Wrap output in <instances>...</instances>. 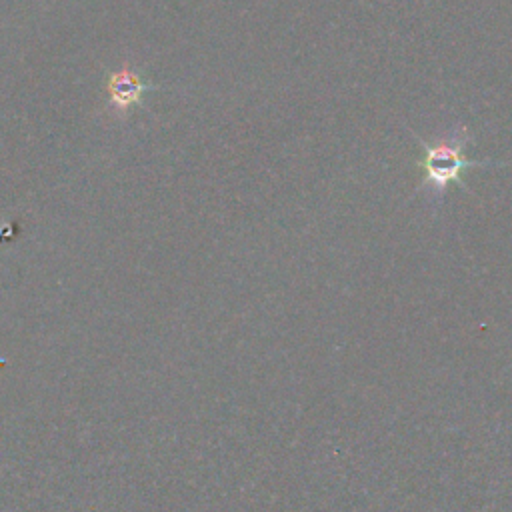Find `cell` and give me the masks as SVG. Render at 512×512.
<instances>
[{
    "label": "cell",
    "mask_w": 512,
    "mask_h": 512,
    "mask_svg": "<svg viewBox=\"0 0 512 512\" xmlns=\"http://www.w3.org/2000/svg\"><path fill=\"white\" fill-rule=\"evenodd\" d=\"M424 190L428 198H442L444 190L450 182H460V174L470 166H482L486 162L466 160L462 150L468 142V134L464 126L450 128L444 136L434 142H424Z\"/></svg>",
    "instance_id": "6da1fadb"
},
{
    "label": "cell",
    "mask_w": 512,
    "mask_h": 512,
    "mask_svg": "<svg viewBox=\"0 0 512 512\" xmlns=\"http://www.w3.org/2000/svg\"><path fill=\"white\" fill-rule=\"evenodd\" d=\"M152 88H154L152 84L144 82L128 66L112 72L106 80V92H108L110 104L118 114H128L142 100V96Z\"/></svg>",
    "instance_id": "7a4b0ae2"
}]
</instances>
